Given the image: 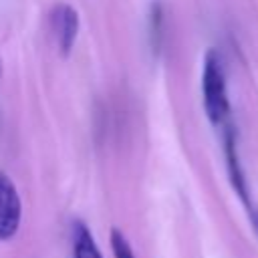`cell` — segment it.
I'll list each match as a JSON object with an SVG mask.
<instances>
[{
    "label": "cell",
    "mask_w": 258,
    "mask_h": 258,
    "mask_svg": "<svg viewBox=\"0 0 258 258\" xmlns=\"http://www.w3.org/2000/svg\"><path fill=\"white\" fill-rule=\"evenodd\" d=\"M202 95H204V109L212 125H224L230 115L228 91H226V75L224 62L218 50L210 48L204 56V71H202Z\"/></svg>",
    "instance_id": "1"
},
{
    "label": "cell",
    "mask_w": 258,
    "mask_h": 258,
    "mask_svg": "<svg viewBox=\"0 0 258 258\" xmlns=\"http://www.w3.org/2000/svg\"><path fill=\"white\" fill-rule=\"evenodd\" d=\"M22 222V202L12 179L0 171V242L16 236Z\"/></svg>",
    "instance_id": "2"
},
{
    "label": "cell",
    "mask_w": 258,
    "mask_h": 258,
    "mask_svg": "<svg viewBox=\"0 0 258 258\" xmlns=\"http://www.w3.org/2000/svg\"><path fill=\"white\" fill-rule=\"evenodd\" d=\"M50 28H52L58 52L62 56H69L73 46H75L77 34H79V14H77V10L69 4L54 6V10L50 12Z\"/></svg>",
    "instance_id": "3"
},
{
    "label": "cell",
    "mask_w": 258,
    "mask_h": 258,
    "mask_svg": "<svg viewBox=\"0 0 258 258\" xmlns=\"http://www.w3.org/2000/svg\"><path fill=\"white\" fill-rule=\"evenodd\" d=\"M224 153H226V165H228V175L230 181L234 185V189L238 191V196L246 202L248 200V191H246V179H244V171L240 165V157H238V143H236V131L228 125L224 131Z\"/></svg>",
    "instance_id": "4"
},
{
    "label": "cell",
    "mask_w": 258,
    "mask_h": 258,
    "mask_svg": "<svg viewBox=\"0 0 258 258\" xmlns=\"http://www.w3.org/2000/svg\"><path fill=\"white\" fill-rule=\"evenodd\" d=\"M73 254L75 258H103L87 224L83 222L73 224Z\"/></svg>",
    "instance_id": "5"
},
{
    "label": "cell",
    "mask_w": 258,
    "mask_h": 258,
    "mask_svg": "<svg viewBox=\"0 0 258 258\" xmlns=\"http://www.w3.org/2000/svg\"><path fill=\"white\" fill-rule=\"evenodd\" d=\"M149 30H151V44L155 50L161 48L163 42V6L159 2L151 4V16H149Z\"/></svg>",
    "instance_id": "6"
},
{
    "label": "cell",
    "mask_w": 258,
    "mask_h": 258,
    "mask_svg": "<svg viewBox=\"0 0 258 258\" xmlns=\"http://www.w3.org/2000/svg\"><path fill=\"white\" fill-rule=\"evenodd\" d=\"M111 248H113L115 258H135L133 256V250H131V246L127 242V238L117 228L111 230Z\"/></svg>",
    "instance_id": "7"
},
{
    "label": "cell",
    "mask_w": 258,
    "mask_h": 258,
    "mask_svg": "<svg viewBox=\"0 0 258 258\" xmlns=\"http://www.w3.org/2000/svg\"><path fill=\"white\" fill-rule=\"evenodd\" d=\"M250 220H252V226H254V230H256V234H258V210H252Z\"/></svg>",
    "instance_id": "8"
}]
</instances>
